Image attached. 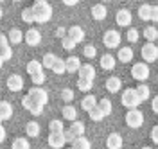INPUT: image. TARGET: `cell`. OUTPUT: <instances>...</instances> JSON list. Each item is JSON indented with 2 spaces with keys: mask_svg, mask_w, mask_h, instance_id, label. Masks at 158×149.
<instances>
[{
  "mask_svg": "<svg viewBox=\"0 0 158 149\" xmlns=\"http://www.w3.org/2000/svg\"><path fill=\"white\" fill-rule=\"evenodd\" d=\"M32 11H34V20L38 23H47L52 18V7L49 6V2H34Z\"/></svg>",
  "mask_w": 158,
  "mask_h": 149,
  "instance_id": "6da1fadb",
  "label": "cell"
},
{
  "mask_svg": "<svg viewBox=\"0 0 158 149\" xmlns=\"http://www.w3.org/2000/svg\"><path fill=\"white\" fill-rule=\"evenodd\" d=\"M120 102H122V106H126V108L133 110V108H138V106L142 104V99L138 97L137 88H126L124 92H122Z\"/></svg>",
  "mask_w": 158,
  "mask_h": 149,
  "instance_id": "7a4b0ae2",
  "label": "cell"
},
{
  "mask_svg": "<svg viewBox=\"0 0 158 149\" xmlns=\"http://www.w3.org/2000/svg\"><path fill=\"white\" fill-rule=\"evenodd\" d=\"M83 135H85V124H83L81 120H76V122L65 131V139H67L69 144H74V142L77 139H81Z\"/></svg>",
  "mask_w": 158,
  "mask_h": 149,
  "instance_id": "3957f363",
  "label": "cell"
},
{
  "mask_svg": "<svg viewBox=\"0 0 158 149\" xmlns=\"http://www.w3.org/2000/svg\"><path fill=\"white\" fill-rule=\"evenodd\" d=\"M149 74H151V70H149L146 61L135 63V65L131 67V77H133L135 81H146L149 77Z\"/></svg>",
  "mask_w": 158,
  "mask_h": 149,
  "instance_id": "277c9868",
  "label": "cell"
},
{
  "mask_svg": "<svg viewBox=\"0 0 158 149\" xmlns=\"http://www.w3.org/2000/svg\"><path fill=\"white\" fill-rule=\"evenodd\" d=\"M120 40H122V36H120V32L115 31V29L106 31L104 36H102V43H104L106 49H117L118 45H120Z\"/></svg>",
  "mask_w": 158,
  "mask_h": 149,
  "instance_id": "5b68a950",
  "label": "cell"
},
{
  "mask_svg": "<svg viewBox=\"0 0 158 149\" xmlns=\"http://www.w3.org/2000/svg\"><path fill=\"white\" fill-rule=\"evenodd\" d=\"M126 124H128L129 128H133V129L140 128V126L144 124V113H142L140 110H137V108L129 110L128 113H126Z\"/></svg>",
  "mask_w": 158,
  "mask_h": 149,
  "instance_id": "8992f818",
  "label": "cell"
},
{
  "mask_svg": "<svg viewBox=\"0 0 158 149\" xmlns=\"http://www.w3.org/2000/svg\"><path fill=\"white\" fill-rule=\"evenodd\" d=\"M142 60L146 61V63H153V61L158 60V47L155 43H146L144 47H142Z\"/></svg>",
  "mask_w": 158,
  "mask_h": 149,
  "instance_id": "52a82bcc",
  "label": "cell"
},
{
  "mask_svg": "<svg viewBox=\"0 0 158 149\" xmlns=\"http://www.w3.org/2000/svg\"><path fill=\"white\" fill-rule=\"evenodd\" d=\"M22 106H23L25 110H29L32 115H41V113H43V106L38 104V102L29 95V93H27V95H23V99H22Z\"/></svg>",
  "mask_w": 158,
  "mask_h": 149,
  "instance_id": "ba28073f",
  "label": "cell"
},
{
  "mask_svg": "<svg viewBox=\"0 0 158 149\" xmlns=\"http://www.w3.org/2000/svg\"><path fill=\"white\" fill-rule=\"evenodd\" d=\"M27 93H29L38 104H41V106H45V104L49 102V93H47V90H43L41 86H32Z\"/></svg>",
  "mask_w": 158,
  "mask_h": 149,
  "instance_id": "9c48e42d",
  "label": "cell"
},
{
  "mask_svg": "<svg viewBox=\"0 0 158 149\" xmlns=\"http://www.w3.org/2000/svg\"><path fill=\"white\" fill-rule=\"evenodd\" d=\"M131 20H133V14L129 9H118L117 14H115V22H117L118 27H129Z\"/></svg>",
  "mask_w": 158,
  "mask_h": 149,
  "instance_id": "30bf717a",
  "label": "cell"
},
{
  "mask_svg": "<svg viewBox=\"0 0 158 149\" xmlns=\"http://www.w3.org/2000/svg\"><path fill=\"white\" fill-rule=\"evenodd\" d=\"M67 144L65 133H49V146L52 149H61Z\"/></svg>",
  "mask_w": 158,
  "mask_h": 149,
  "instance_id": "8fae6325",
  "label": "cell"
},
{
  "mask_svg": "<svg viewBox=\"0 0 158 149\" xmlns=\"http://www.w3.org/2000/svg\"><path fill=\"white\" fill-rule=\"evenodd\" d=\"M40 41H41V32L38 29H34V27L27 29V32H25V43L31 45V47H36V45H40Z\"/></svg>",
  "mask_w": 158,
  "mask_h": 149,
  "instance_id": "7c38bea8",
  "label": "cell"
},
{
  "mask_svg": "<svg viewBox=\"0 0 158 149\" xmlns=\"http://www.w3.org/2000/svg\"><path fill=\"white\" fill-rule=\"evenodd\" d=\"M7 88H9L11 92H20V90L23 88V79H22V76L11 74L9 77H7Z\"/></svg>",
  "mask_w": 158,
  "mask_h": 149,
  "instance_id": "4fadbf2b",
  "label": "cell"
},
{
  "mask_svg": "<svg viewBox=\"0 0 158 149\" xmlns=\"http://www.w3.org/2000/svg\"><path fill=\"white\" fill-rule=\"evenodd\" d=\"M77 74H79V79H90V81L95 79V68H94L90 63L81 65V68H79Z\"/></svg>",
  "mask_w": 158,
  "mask_h": 149,
  "instance_id": "5bb4252c",
  "label": "cell"
},
{
  "mask_svg": "<svg viewBox=\"0 0 158 149\" xmlns=\"http://www.w3.org/2000/svg\"><path fill=\"white\" fill-rule=\"evenodd\" d=\"M120 88H122V81H120V77L111 76V77L106 79V90H108L110 93H117V92H120Z\"/></svg>",
  "mask_w": 158,
  "mask_h": 149,
  "instance_id": "9a60e30c",
  "label": "cell"
},
{
  "mask_svg": "<svg viewBox=\"0 0 158 149\" xmlns=\"http://www.w3.org/2000/svg\"><path fill=\"white\" fill-rule=\"evenodd\" d=\"M106 147L108 149H122V137L118 133H110L106 139Z\"/></svg>",
  "mask_w": 158,
  "mask_h": 149,
  "instance_id": "2e32d148",
  "label": "cell"
},
{
  "mask_svg": "<svg viewBox=\"0 0 158 149\" xmlns=\"http://www.w3.org/2000/svg\"><path fill=\"white\" fill-rule=\"evenodd\" d=\"M13 117V106H11L9 101H0V119L2 122L4 120H9Z\"/></svg>",
  "mask_w": 158,
  "mask_h": 149,
  "instance_id": "e0dca14e",
  "label": "cell"
},
{
  "mask_svg": "<svg viewBox=\"0 0 158 149\" xmlns=\"http://www.w3.org/2000/svg\"><path fill=\"white\" fill-rule=\"evenodd\" d=\"M65 63H67V72H69V74L79 72V68H81V60H79L77 56H69V58L65 60Z\"/></svg>",
  "mask_w": 158,
  "mask_h": 149,
  "instance_id": "ac0fdd59",
  "label": "cell"
},
{
  "mask_svg": "<svg viewBox=\"0 0 158 149\" xmlns=\"http://www.w3.org/2000/svg\"><path fill=\"white\" fill-rule=\"evenodd\" d=\"M25 70H27V74H29V76L41 74V72H43V63H41V61H38V60H31L29 63H27Z\"/></svg>",
  "mask_w": 158,
  "mask_h": 149,
  "instance_id": "d6986e66",
  "label": "cell"
},
{
  "mask_svg": "<svg viewBox=\"0 0 158 149\" xmlns=\"http://www.w3.org/2000/svg\"><path fill=\"white\" fill-rule=\"evenodd\" d=\"M92 16H94V20H104V18L108 16V9H106V6H102V4H95V6L92 7Z\"/></svg>",
  "mask_w": 158,
  "mask_h": 149,
  "instance_id": "ffe728a7",
  "label": "cell"
},
{
  "mask_svg": "<svg viewBox=\"0 0 158 149\" xmlns=\"http://www.w3.org/2000/svg\"><path fill=\"white\" fill-rule=\"evenodd\" d=\"M67 36H70L76 43H81V41L85 40V31L81 29L79 25H72L69 29V34H67Z\"/></svg>",
  "mask_w": 158,
  "mask_h": 149,
  "instance_id": "44dd1931",
  "label": "cell"
},
{
  "mask_svg": "<svg viewBox=\"0 0 158 149\" xmlns=\"http://www.w3.org/2000/svg\"><path fill=\"white\" fill-rule=\"evenodd\" d=\"M115 63H117V60H115V56H111V54H104V56H101V67L104 70H113L115 68Z\"/></svg>",
  "mask_w": 158,
  "mask_h": 149,
  "instance_id": "7402d4cb",
  "label": "cell"
},
{
  "mask_svg": "<svg viewBox=\"0 0 158 149\" xmlns=\"http://www.w3.org/2000/svg\"><path fill=\"white\" fill-rule=\"evenodd\" d=\"M97 104H99V101L95 99V95H85V97H83V101H81V108L86 110V111L94 110Z\"/></svg>",
  "mask_w": 158,
  "mask_h": 149,
  "instance_id": "603a6c76",
  "label": "cell"
},
{
  "mask_svg": "<svg viewBox=\"0 0 158 149\" xmlns=\"http://www.w3.org/2000/svg\"><path fill=\"white\" fill-rule=\"evenodd\" d=\"M151 11H153V6L151 4H142L138 7V18L144 22H149L151 20Z\"/></svg>",
  "mask_w": 158,
  "mask_h": 149,
  "instance_id": "cb8c5ba5",
  "label": "cell"
},
{
  "mask_svg": "<svg viewBox=\"0 0 158 149\" xmlns=\"http://www.w3.org/2000/svg\"><path fill=\"white\" fill-rule=\"evenodd\" d=\"M117 58H118V61H122V63H129V61L133 60V50H131V47H122V49H118Z\"/></svg>",
  "mask_w": 158,
  "mask_h": 149,
  "instance_id": "d4e9b609",
  "label": "cell"
},
{
  "mask_svg": "<svg viewBox=\"0 0 158 149\" xmlns=\"http://www.w3.org/2000/svg\"><path fill=\"white\" fill-rule=\"evenodd\" d=\"M7 38H9V43H15V45H16V43H22V40H25V34H23L20 29H16V27H15V29L9 31Z\"/></svg>",
  "mask_w": 158,
  "mask_h": 149,
  "instance_id": "484cf974",
  "label": "cell"
},
{
  "mask_svg": "<svg viewBox=\"0 0 158 149\" xmlns=\"http://www.w3.org/2000/svg\"><path fill=\"white\" fill-rule=\"evenodd\" d=\"M63 119H67V120H72V122H76L77 120V110L74 108V106H70V104H67L65 108H63Z\"/></svg>",
  "mask_w": 158,
  "mask_h": 149,
  "instance_id": "4316f807",
  "label": "cell"
},
{
  "mask_svg": "<svg viewBox=\"0 0 158 149\" xmlns=\"http://www.w3.org/2000/svg\"><path fill=\"white\" fill-rule=\"evenodd\" d=\"M144 38H146L149 43H155V40L158 38V29L155 25H148V27L144 29Z\"/></svg>",
  "mask_w": 158,
  "mask_h": 149,
  "instance_id": "83f0119b",
  "label": "cell"
},
{
  "mask_svg": "<svg viewBox=\"0 0 158 149\" xmlns=\"http://www.w3.org/2000/svg\"><path fill=\"white\" fill-rule=\"evenodd\" d=\"M56 61H58V56H56V54H52V52H47V54L43 56V60H41L43 68L52 70V67H54V63H56Z\"/></svg>",
  "mask_w": 158,
  "mask_h": 149,
  "instance_id": "f1b7e54d",
  "label": "cell"
},
{
  "mask_svg": "<svg viewBox=\"0 0 158 149\" xmlns=\"http://www.w3.org/2000/svg\"><path fill=\"white\" fill-rule=\"evenodd\" d=\"M137 93H138V97L142 99V102H144V101L149 99V95H151V90H149V86L146 85V83H140V85L137 86Z\"/></svg>",
  "mask_w": 158,
  "mask_h": 149,
  "instance_id": "f546056e",
  "label": "cell"
},
{
  "mask_svg": "<svg viewBox=\"0 0 158 149\" xmlns=\"http://www.w3.org/2000/svg\"><path fill=\"white\" fill-rule=\"evenodd\" d=\"M11 149H31V144L27 139H23V137H18V139L13 140V144H11Z\"/></svg>",
  "mask_w": 158,
  "mask_h": 149,
  "instance_id": "4dcf8cb0",
  "label": "cell"
},
{
  "mask_svg": "<svg viewBox=\"0 0 158 149\" xmlns=\"http://www.w3.org/2000/svg\"><path fill=\"white\" fill-rule=\"evenodd\" d=\"M25 133H27V137H38L40 135V124L38 122H34V120L27 122V126H25Z\"/></svg>",
  "mask_w": 158,
  "mask_h": 149,
  "instance_id": "1f68e13d",
  "label": "cell"
},
{
  "mask_svg": "<svg viewBox=\"0 0 158 149\" xmlns=\"http://www.w3.org/2000/svg\"><path fill=\"white\" fill-rule=\"evenodd\" d=\"M97 106H99V110L104 113V117H108L110 113H111V110H113V106H111V101H110V99H101Z\"/></svg>",
  "mask_w": 158,
  "mask_h": 149,
  "instance_id": "d6a6232c",
  "label": "cell"
},
{
  "mask_svg": "<svg viewBox=\"0 0 158 149\" xmlns=\"http://www.w3.org/2000/svg\"><path fill=\"white\" fill-rule=\"evenodd\" d=\"M49 131L50 133H65V126H63V122L58 119L50 120L49 122Z\"/></svg>",
  "mask_w": 158,
  "mask_h": 149,
  "instance_id": "836d02e7",
  "label": "cell"
},
{
  "mask_svg": "<svg viewBox=\"0 0 158 149\" xmlns=\"http://www.w3.org/2000/svg\"><path fill=\"white\" fill-rule=\"evenodd\" d=\"M52 72H54V74H58V76L65 74V72H67V63H65V60L58 58V61H56V63H54V67H52Z\"/></svg>",
  "mask_w": 158,
  "mask_h": 149,
  "instance_id": "e575fe53",
  "label": "cell"
},
{
  "mask_svg": "<svg viewBox=\"0 0 158 149\" xmlns=\"http://www.w3.org/2000/svg\"><path fill=\"white\" fill-rule=\"evenodd\" d=\"M72 147H74V149H92V144H90L88 139L81 137V139H77L74 144H72Z\"/></svg>",
  "mask_w": 158,
  "mask_h": 149,
  "instance_id": "d590c367",
  "label": "cell"
},
{
  "mask_svg": "<svg viewBox=\"0 0 158 149\" xmlns=\"http://www.w3.org/2000/svg\"><path fill=\"white\" fill-rule=\"evenodd\" d=\"M22 20L25 22V23H34V11L32 7H25V9L22 11Z\"/></svg>",
  "mask_w": 158,
  "mask_h": 149,
  "instance_id": "8d00e7d4",
  "label": "cell"
},
{
  "mask_svg": "<svg viewBox=\"0 0 158 149\" xmlns=\"http://www.w3.org/2000/svg\"><path fill=\"white\" fill-rule=\"evenodd\" d=\"M76 45H77V43L72 40L70 36H63V38H61V47H63L65 50H74Z\"/></svg>",
  "mask_w": 158,
  "mask_h": 149,
  "instance_id": "74e56055",
  "label": "cell"
},
{
  "mask_svg": "<svg viewBox=\"0 0 158 149\" xmlns=\"http://www.w3.org/2000/svg\"><path fill=\"white\" fill-rule=\"evenodd\" d=\"M88 115H90V119L94 120V122H101V120L104 119V113H102V111L99 110V106H95L94 110H90Z\"/></svg>",
  "mask_w": 158,
  "mask_h": 149,
  "instance_id": "f35d334b",
  "label": "cell"
},
{
  "mask_svg": "<svg viewBox=\"0 0 158 149\" xmlns=\"http://www.w3.org/2000/svg\"><path fill=\"white\" fill-rule=\"evenodd\" d=\"M92 86H94V81H90V79H79L77 81V88L81 92H90Z\"/></svg>",
  "mask_w": 158,
  "mask_h": 149,
  "instance_id": "ab89813d",
  "label": "cell"
},
{
  "mask_svg": "<svg viewBox=\"0 0 158 149\" xmlns=\"http://www.w3.org/2000/svg\"><path fill=\"white\" fill-rule=\"evenodd\" d=\"M31 81L34 83V86H41V85L47 81V77H45V72H41V74H36V76H31Z\"/></svg>",
  "mask_w": 158,
  "mask_h": 149,
  "instance_id": "60d3db41",
  "label": "cell"
},
{
  "mask_svg": "<svg viewBox=\"0 0 158 149\" xmlns=\"http://www.w3.org/2000/svg\"><path fill=\"white\" fill-rule=\"evenodd\" d=\"M126 38H128L131 43H137V41H138V29H135V27H129Z\"/></svg>",
  "mask_w": 158,
  "mask_h": 149,
  "instance_id": "b9f144b4",
  "label": "cell"
},
{
  "mask_svg": "<svg viewBox=\"0 0 158 149\" xmlns=\"http://www.w3.org/2000/svg\"><path fill=\"white\" fill-rule=\"evenodd\" d=\"M0 56H2V60L4 61H9L11 58H13V49H11L9 45L4 47V49H0Z\"/></svg>",
  "mask_w": 158,
  "mask_h": 149,
  "instance_id": "7bdbcfd3",
  "label": "cell"
},
{
  "mask_svg": "<svg viewBox=\"0 0 158 149\" xmlns=\"http://www.w3.org/2000/svg\"><path fill=\"white\" fill-rule=\"evenodd\" d=\"M83 54H85L86 58H95V54H97V49H95L94 45H86V47L83 49Z\"/></svg>",
  "mask_w": 158,
  "mask_h": 149,
  "instance_id": "ee69618b",
  "label": "cell"
},
{
  "mask_svg": "<svg viewBox=\"0 0 158 149\" xmlns=\"http://www.w3.org/2000/svg\"><path fill=\"white\" fill-rule=\"evenodd\" d=\"M61 97H63L65 102H70V101H74V92H72L70 88H65L63 92H61Z\"/></svg>",
  "mask_w": 158,
  "mask_h": 149,
  "instance_id": "f6af8a7d",
  "label": "cell"
},
{
  "mask_svg": "<svg viewBox=\"0 0 158 149\" xmlns=\"http://www.w3.org/2000/svg\"><path fill=\"white\" fill-rule=\"evenodd\" d=\"M9 45V38L4 34V32H0V49H4V47H7Z\"/></svg>",
  "mask_w": 158,
  "mask_h": 149,
  "instance_id": "bcb514c9",
  "label": "cell"
},
{
  "mask_svg": "<svg viewBox=\"0 0 158 149\" xmlns=\"http://www.w3.org/2000/svg\"><path fill=\"white\" fill-rule=\"evenodd\" d=\"M149 137H151V140L155 142L158 146V126H155V128L151 129V133H149Z\"/></svg>",
  "mask_w": 158,
  "mask_h": 149,
  "instance_id": "7dc6e473",
  "label": "cell"
},
{
  "mask_svg": "<svg viewBox=\"0 0 158 149\" xmlns=\"http://www.w3.org/2000/svg\"><path fill=\"white\" fill-rule=\"evenodd\" d=\"M151 22H158V6H153V11H151Z\"/></svg>",
  "mask_w": 158,
  "mask_h": 149,
  "instance_id": "c3c4849f",
  "label": "cell"
},
{
  "mask_svg": "<svg viewBox=\"0 0 158 149\" xmlns=\"http://www.w3.org/2000/svg\"><path fill=\"white\" fill-rule=\"evenodd\" d=\"M151 110H153V111H155V113L158 115V95H156V97H153V102H151Z\"/></svg>",
  "mask_w": 158,
  "mask_h": 149,
  "instance_id": "681fc988",
  "label": "cell"
},
{
  "mask_svg": "<svg viewBox=\"0 0 158 149\" xmlns=\"http://www.w3.org/2000/svg\"><path fill=\"white\" fill-rule=\"evenodd\" d=\"M4 140H6V128L0 124V144H2Z\"/></svg>",
  "mask_w": 158,
  "mask_h": 149,
  "instance_id": "f907efd6",
  "label": "cell"
},
{
  "mask_svg": "<svg viewBox=\"0 0 158 149\" xmlns=\"http://www.w3.org/2000/svg\"><path fill=\"white\" fill-rule=\"evenodd\" d=\"M77 2H79V0H63V4H65V6H76Z\"/></svg>",
  "mask_w": 158,
  "mask_h": 149,
  "instance_id": "816d5d0a",
  "label": "cell"
},
{
  "mask_svg": "<svg viewBox=\"0 0 158 149\" xmlns=\"http://www.w3.org/2000/svg\"><path fill=\"white\" fill-rule=\"evenodd\" d=\"M2 16H4V11H2V7H0V20H2Z\"/></svg>",
  "mask_w": 158,
  "mask_h": 149,
  "instance_id": "f5cc1de1",
  "label": "cell"
},
{
  "mask_svg": "<svg viewBox=\"0 0 158 149\" xmlns=\"http://www.w3.org/2000/svg\"><path fill=\"white\" fill-rule=\"evenodd\" d=\"M2 65H4V60H2V56H0V68H2Z\"/></svg>",
  "mask_w": 158,
  "mask_h": 149,
  "instance_id": "db71d44e",
  "label": "cell"
},
{
  "mask_svg": "<svg viewBox=\"0 0 158 149\" xmlns=\"http://www.w3.org/2000/svg\"><path fill=\"white\" fill-rule=\"evenodd\" d=\"M34 2H49V0H34Z\"/></svg>",
  "mask_w": 158,
  "mask_h": 149,
  "instance_id": "11a10c76",
  "label": "cell"
},
{
  "mask_svg": "<svg viewBox=\"0 0 158 149\" xmlns=\"http://www.w3.org/2000/svg\"><path fill=\"white\" fill-rule=\"evenodd\" d=\"M142 149H153V147H148V146H146V147H142Z\"/></svg>",
  "mask_w": 158,
  "mask_h": 149,
  "instance_id": "9f6ffc18",
  "label": "cell"
},
{
  "mask_svg": "<svg viewBox=\"0 0 158 149\" xmlns=\"http://www.w3.org/2000/svg\"><path fill=\"white\" fill-rule=\"evenodd\" d=\"M13 2H20V0H13Z\"/></svg>",
  "mask_w": 158,
  "mask_h": 149,
  "instance_id": "6f0895ef",
  "label": "cell"
},
{
  "mask_svg": "<svg viewBox=\"0 0 158 149\" xmlns=\"http://www.w3.org/2000/svg\"><path fill=\"white\" fill-rule=\"evenodd\" d=\"M102 2H108V0H102Z\"/></svg>",
  "mask_w": 158,
  "mask_h": 149,
  "instance_id": "680465c9",
  "label": "cell"
},
{
  "mask_svg": "<svg viewBox=\"0 0 158 149\" xmlns=\"http://www.w3.org/2000/svg\"><path fill=\"white\" fill-rule=\"evenodd\" d=\"M0 124H2V119H0Z\"/></svg>",
  "mask_w": 158,
  "mask_h": 149,
  "instance_id": "91938a15",
  "label": "cell"
},
{
  "mask_svg": "<svg viewBox=\"0 0 158 149\" xmlns=\"http://www.w3.org/2000/svg\"><path fill=\"white\" fill-rule=\"evenodd\" d=\"M69 149H74V147H69Z\"/></svg>",
  "mask_w": 158,
  "mask_h": 149,
  "instance_id": "94428289",
  "label": "cell"
},
{
  "mask_svg": "<svg viewBox=\"0 0 158 149\" xmlns=\"http://www.w3.org/2000/svg\"><path fill=\"white\" fill-rule=\"evenodd\" d=\"M0 2H4V0H0Z\"/></svg>",
  "mask_w": 158,
  "mask_h": 149,
  "instance_id": "6125c7cd",
  "label": "cell"
}]
</instances>
